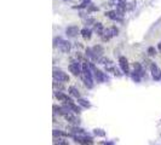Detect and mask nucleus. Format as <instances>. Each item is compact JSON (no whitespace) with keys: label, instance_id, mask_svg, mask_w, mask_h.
Masks as SVG:
<instances>
[{"label":"nucleus","instance_id":"20","mask_svg":"<svg viewBox=\"0 0 161 145\" xmlns=\"http://www.w3.org/2000/svg\"><path fill=\"white\" fill-rule=\"evenodd\" d=\"M53 145H69V143L65 138H55L53 139Z\"/></svg>","mask_w":161,"mask_h":145},{"label":"nucleus","instance_id":"12","mask_svg":"<svg viewBox=\"0 0 161 145\" xmlns=\"http://www.w3.org/2000/svg\"><path fill=\"white\" fill-rule=\"evenodd\" d=\"M92 51H93V53H95V56L97 58H99V57H103V53H104V50L102 46H99V45H96V46H93L92 47Z\"/></svg>","mask_w":161,"mask_h":145},{"label":"nucleus","instance_id":"24","mask_svg":"<svg viewBox=\"0 0 161 145\" xmlns=\"http://www.w3.org/2000/svg\"><path fill=\"white\" fill-rule=\"evenodd\" d=\"M109 29H110V33H112V35H113V36H116V35L119 34V29H118L115 25H113V27H112V28H109Z\"/></svg>","mask_w":161,"mask_h":145},{"label":"nucleus","instance_id":"9","mask_svg":"<svg viewBox=\"0 0 161 145\" xmlns=\"http://www.w3.org/2000/svg\"><path fill=\"white\" fill-rule=\"evenodd\" d=\"M119 64H120V68L122 69V72H125L126 75H129V74H130V70H129V62H127L126 57L121 56L120 58H119Z\"/></svg>","mask_w":161,"mask_h":145},{"label":"nucleus","instance_id":"28","mask_svg":"<svg viewBox=\"0 0 161 145\" xmlns=\"http://www.w3.org/2000/svg\"><path fill=\"white\" fill-rule=\"evenodd\" d=\"M104 145H113V143H105Z\"/></svg>","mask_w":161,"mask_h":145},{"label":"nucleus","instance_id":"23","mask_svg":"<svg viewBox=\"0 0 161 145\" xmlns=\"http://www.w3.org/2000/svg\"><path fill=\"white\" fill-rule=\"evenodd\" d=\"M93 133H95V134H96V136H98V137H104L105 136V132H103V131H102V129H95V131H93Z\"/></svg>","mask_w":161,"mask_h":145},{"label":"nucleus","instance_id":"14","mask_svg":"<svg viewBox=\"0 0 161 145\" xmlns=\"http://www.w3.org/2000/svg\"><path fill=\"white\" fill-rule=\"evenodd\" d=\"M93 30L101 36L102 34H103V32H104L105 29H104V27H103V24L102 23H99V22H97L96 24H95V27H93Z\"/></svg>","mask_w":161,"mask_h":145},{"label":"nucleus","instance_id":"22","mask_svg":"<svg viewBox=\"0 0 161 145\" xmlns=\"http://www.w3.org/2000/svg\"><path fill=\"white\" fill-rule=\"evenodd\" d=\"M78 103H79L81 106H84V108H90V106H91V104H90L89 102H87L86 99H82V98H79V99H78Z\"/></svg>","mask_w":161,"mask_h":145},{"label":"nucleus","instance_id":"15","mask_svg":"<svg viewBox=\"0 0 161 145\" xmlns=\"http://www.w3.org/2000/svg\"><path fill=\"white\" fill-rule=\"evenodd\" d=\"M68 92H69V94L74 98H80V93H79V89H76V87H74V86H70L69 89H68Z\"/></svg>","mask_w":161,"mask_h":145},{"label":"nucleus","instance_id":"1","mask_svg":"<svg viewBox=\"0 0 161 145\" xmlns=\"http://www.w3.org/2000/svg\"><path fill=\"white\" fill-rule=\"evenodd\" d=\"M81 65H82V74H81V76H82V81H84L85 86L87 89H93V78H92V72H91L92 70L90 68V63L82 61Z\"/></svg>","mask_w":161,"mask_h":145},{"label":"nucleus","instance_id":"2","mask_svg":"<svg viewBox=\"0 0 161 145\" xmlns=\"http://www.w3.org/2000/svg\"><path fill=\"white\" fill-rule=\"evenodd\" d=\"M52 76H53V80L58 81V82H62V83L69 82V76H68V74L64 72H62V70H59V69H53Z\"/></svg>","mask_w":161,"mask_h":145},{"label":"nucleus","instance_id":"21","mask_svg":"<svg viewBox=\"0 0 161 145\" xmlns=\"http://www.w3.org/2000/svg\"><path fill=\"white\" fill-rule=\"evenodd\" d=\"M98 63H101V64H103V65H109V64H112V61L108 58V57H99L98 58V61H97Z\"/></svg>","mask_w":161,"mask_h":145},{"label":"nucleus","instance_id":"18","mask_svg":"<svg viewBox=\"0 0 161 145\" xmlns=\"http://www.w3.org/2000/svg\"><path fill=\"white\" fill-rule=\"evenodd\" d=\"M52 86H53V91H55V92H63V91H64V87H63L62 82H58V81H53Z\"/></svg>","mask_w":161,"mask_h":145},{"label":"nucleus","instance_id":"10","mask_svg":"<svg viewBox=\"0 0 161 145\" xmlns=\"http://www.w3.org/2000/svg\"><path fill=\"white\" fill-rule=\"evenodd\" d=\"M80 32H81V30L79 29V27H78V25H69V27L65 29L67 35H68V36H72V38L76 36V35H78Z\"/></svg>","mask_w":161,"mask_h":145},{"label":"nucleus","instance_id":"26","mask_svg":"<svg viewBox=\"0 0 161 145\" xmlns=\"http://www.w3.org/2000/svg\"><path fill=\"white\" fill-rule=\"evenodd\" d=\"M132 79L136 81V82H139V80H141V76L138 75L137 72H132Z\"/></svg>","mask_w":161,"mask_h":145},{"label":"nucleus","instance_id":"4","mask_svg":"<svg viewBox=\"0 0 161 145\" xmlns=\"http://www.w3.org/2000/svg\"><path fill=\"white\" fill-rule=\"evenodd\" d=\"M90 68H91V70L93 72V76H95V79H96L97 82H104L105 81L104 72H102L99 69H97L93 63H90Z\"/></svg>","mask_w":161,"mask_h":145},{"label":"nucleus","instance_id":"8","mask_svg":"<svg viewBox=\"0 0 161 145\" xmlns=\"http://www.w3.org/2000/svg\"><path fill=\"white\" fill-rule=\"evenodd\" d=\"M63 117H64L65 120L68 121V122H69L72 126H78V125L80 123L79 119H76V117H75V116H74V115L72 114V111H70V113L64 114V115H63Z\"/></svg>","mask_w":161,"mask_h":145},{"label":"nucleus","instance_id":"17","mask_svg":"<svg viewBox=\"0 0 161 145\" xmlns=\"http://www.w3.org/2000/svg\"><path fill=\"white\" fill-rule=\"evenodd\" d=\"M52 134H53V138H67L69 136L68 133L62 132V131H58V129H53L52 131Z\"/></svg>","mask_w":161,"mask_h":145},{"label":"nucleus","instance_id":"13","mask_svg":"<svg viewBox=\"0 0 161 145\" xmlns=\"http://www.w3.org/2000/svg\"><path fill=\"white\" fill-rule=\"evenodd\" d=\"M124 5L126 8V11H131L136 8V0H124Z\"/></svg>","mask_w":161,"mask_h":145},{"label":"nucleus","instance_id":"7","mask_svg":"<svg viewBox=\"0 0 161 145\" xmlns=\"http://www.w3.org/2000/svg\"><path fill=\"white\" fill-rule=\"evenodd\" d=\"M150 72H152V76H153L154 80L159 81L161 79V72L159 69V67L155 64V63H152L150 65Z\"/></svg>","mask_w":161,"mask_h":145},{"label":"nucleus","instance_id":"3","mask_svg":"<svg viewBox=\"0 0 161 145\" xmlns=\"http://www.w3.org/2000/svg\"><path fill=\"white\" fill-rule=\"evenodd\" d=\"M69 70L73 75L75 76H80L82 74V65H81V62H78V61H72L69 63Z\"/></svg>","mask_w":161,"mask_h":145},{"label":"nucleus","instance_id":"27","mask_svg":"<svg viewBox=\"0 0 161 145\" xmlns=\"http://www.w3.org/2000/svg\"><path fill=\"white\" fill-rule=\"evenodd\" d=\"M158 47H159V50L161 51V42H159V45H158Z\"/></svg>","mask_w":161,"mask_h":145},{"label":"nucleus","instance_id":"6","mask_svg":"<svg viewBox=\"0 0 161 145\" xmlns=\"http://www.w3.org/2000/svg\"><path fill=\"white\" fill-rule=\"evenodd\" d=\"M74 139H75V142H78V143H80V144H82V145H92L93 144L92 138L87 137L86 134H85V136H74Z\"/></svg>","mask_w":161,"mask_h":145},{"label":"nucleus","instance_id":"11","mask_svg":"<svg viewBox=\"0 0 161 145\" xmlns=\"http://www.w3.org/2000/svg\"><path fill=\"white\" fill-rule=\"evenodd\" d=\"M104 15L108 17V18L113 19V21H122V18H124V16L120 15L116 10H115V11H108V12H105Z\"/></svg>","mask_w":161,"mask_h":145},{"label":"nucleus","instance_id":"25","mask_svg":"<svg viewBox=\"0 0 161 145\" xmlns=\"http://www.w3.org/2000/svg\"><path fill=\"white\" fill-rule=\"evenodd\" d=\"M148 55H149L150 57L155 56V55H156V51H155V48H154V47H149V48H148Z\"/></svg>","mask_w":161,"mask_h":145},{"label":"nucleus","instance_id":"19","mask_svg":"<svg viewBox=\"0 0 161 145\" xmlns=\"http://www.w3.org/2000/svg\"><path fill=\"white\" fill-rule=\"evenodd\" d=\"M80 34L82 35V38H84L85 40H90V39H91V29H89V28L81 29Z\"/></svg>","mask_w":161,"mask_h":145},{"label":"nucleus","instance_id":"5","mask_svg":"<svg viewBox=\"0 0 161 145\" xmlns=\"http://www.w3.org/2000/svg\"><path fill=\"white\" fill-rule=\"evenodd\" d=\"M55 42H58V46L61 48V51H63L64 53H68V52L70 51V48H72V44H70L69 41L63 40V39H61V38L56 39Z\"/></svg>","mask_w":161,"mask_h":145},{"label":"nucleus","instance_id":"16","mask_svg":"<svg viewBox=\"0 0 161 145\" xmlns=\"http://www.w3.org/2000/svg\"><path fill=\"white\" fill-rule=\"evenodd\" d=\"M101 38H102V41H109L112 38H113V35H112V33H110V29H105L103 34L101 35Z\"/></svg>","mask_w":161,"mask_h":145}]
</instances>
